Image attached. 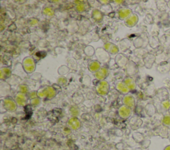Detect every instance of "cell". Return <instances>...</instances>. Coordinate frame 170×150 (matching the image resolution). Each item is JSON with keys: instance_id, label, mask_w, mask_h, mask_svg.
<instances>
[{"instance_id": "obj_1", "label": "cell", "mask_w": 170, "mask_h": 150, "mask_svg": "<svg viewBox=\"0 0 170 150\" xmlns=\"http://www.w3.org/2000/svg\"><path fill=\"white\" fill-rule=\"evenodd\" d=\"M156 95L159 99V101L163 102L164 101L169 99V91L165 87H162L157 90Z\"/></svg>"}, {"instance_id": "obj_2", "label": "cell", "mask_w": 170, "mask_h": 150, "mask_svg": "<svg viewBox=\"0 0 170 150\" xmlns=\"http://www.w3.org/2000/svg\"><path fill=\"white\" fill-rule=\"evenodd\" d=\"M157 134L163 138H169L170 137V128L164 126V125H162L160 127H159L158 130H157Z\"/></svg>"}, {"instance_id": "obj_3", "label": "cell", "mask_w": 170, "mask_h": 150, "mask_svg": "<svg viewBox=\"0 0 170 150\" xmlns=\"http://www.w3.org/2000/svg\"><path fill=\"white\" fill-rule=\"evenodd\" d=\"M157 71L161 74H167L170 71V62L168 61L162 62L157 67Z\"/></svg>"}, {"instance_id": "obj_4", "label": "cell", "mask_w": 170, "mask_h": 150, "mask_svg": "<svg viewBox=\"0 0 170 150\" xmlns=\"http://www.w3.org/2000/svg\"><path fill=\"white\" fill-rule=\"evenodd\" d=\"M156 57L154 54H148L146 55L144 58V64L147 68H151L154 64V62H156Z\"/></svg>"}, {"instance_id": "obj_5", "label": "cell", "mask_w": 170, "mask_h": 150, "mask_svg": "<svg viewBox=\"0 0 170 150\" xmlns=\"http://www.w3.org/2000/svg\"><path fill=\"white\" fill-rule=\"evenodd\" d=\"M160 41L161 46L164 47V48H169L170 47V34L165 33L159 39Z\"/></svg>"}, {"instance_id": "obj_6", "label": "cell", "mask_w": 170, "mask_h": 150, "mask_svg": "<svg viewBox=\"0 0 170 150\" xmlns=\"http://www.w3.org/2000/svg\"><path fill=\"white\" fill-rule=\"evenodd\" d=\"M156 3L157 8L159 10V12H166L167 9H168V6H167V3L166 1H164V0H159V1H156Z\"/></svg>"}, {"instance_id": "obj_7", "label": "cell", "mask_w": 170, "mask_h": 150, "mask_svg": "<svg viewBox=\"0 0 170 150\" xmlns=\"http://www.w3.org/2000/svg\"><path fill=\"white\" fill-rule=\"evenodd\" d=\"M149 44L153 48H158L159 46H161L159 39L157 36H152V39L149 40Z\"/></svg>"}, {"instance_id": "obj_8", "label": "cell", "mask_w": 170, "mask_h": 150, "mask_svg": "<svg viewBox=\"0 0 170 150\" xmlns=\"http://www.w3.org/2000/svg\"><path fill=\"white\" fill-rule=\"evenodd\" d=\"M162 124L164 125V126L169 127L170 128V115L168 114H166L165 116L163 117L162 118Z\"/></svg>"}, {"instance_id": "obj_9", "label": "cell", "mask_w": 170, "mask_h": 150, "mask_svg": "<svg viewBox=\"0 0 170 150\" xmlns=\"http://www.w3.org/2000/svg\"><path fill=\"white\" fill-rule=\"evenodd\" d=\"M159 19L160 20L161 22H164L165 21L169 19V14L167 12H159Z\"/></svg>"}, {"instance_id": "obj_10", "label": "cell", "mask_w": 170, "mask_h": 150, "mask_svg": "<svg viewBox=\"0 0 170 150\" xmlns=\"http://www.w3.org/2000/svg\"><path fill=\"white\" fill-rule=\"evenodd\" d=\"M147 114H148L149 116H152V115H154L155 113H156V108H155L154 105L153 104H148V105L147 106Z\"/></svg>"}, {"instance_id": "obj_11", "label": "cell", "mask_w": 170, "mask_h": 150, "mask_svg": "<svg viewBox=\"0 0 170 150\" xmlns=\"http://www.w3.org/2000/svg\"><path fill=\"white\" fill-rule=\"evenodd\" d=\"M161 104L162 108L165 109V111H168L170 108V100H166V101H164L163 102H161Z\"/></svg>"}, {"instance_id": "obj_12", "label": "cell", "mask_w": 170, "mask_h": 150, "mask_svg": "<svg viewBox=\"0 0 170 150\" xmlns=\"http://www.w3.org/2000/svg\"><path fill=\"white\" fill-rule=\"evenodd\" d=\"M163 83L164 85V87L167 89H170V78H166L164 79Z\"/></svg>"}, {"instance_id": "obj_13", "label": "cell", "mask_w": 170, "mask_h": 150, "mask_svg": "<svg viewBox=\"0 0 170 150\" xmlns=\"http://www.w3.org/2000/svg\"><path fill=\"white\" fill-rule=\"evenodd\" d=\"M166 33L170 34V27H169V28H167V30H166Z\"/></svg>"}, {"instance_id": "obj_14", "label": "cell", "mask_w": 170, "mask_h": 150, "mask_svg": "<svg viewBox=\"0 0 170 150\" xmlns=\"http://www.w3.org/2000/svg\"><path fill=\"white\" fill-rule=\"evenodd\" d=\"M164 150H170V145H169V146H167L165 147Z\"/></svg>"}, {"instance_id": "obj_15", "label": "cell", "mask_w": 170, "mask_h": 150, "mask_svg": "<svg viewBox=\"0 0 170 150\" xmlns=\"http://www.w3.org/2000/svg\"><path fill=\"white\" fill-rule=\"evenodd\" d=\"M167 6H168V9H170V0L168 1H167Z\"/></svg>"}, {"instance_id": "obj_16", "label": "cell", "mask_w": 170, "mask_h": 150, "mask_svg": "<svg viewBox=\"0 0 170 150\" xmlns=\"http://www.w3.org/2000/svg\"><path fill=\"white\" fill-rule=\"evenodd\" d=\"M167 112H168V114L170 115V108H169V109L168 110V111H167Z\"/></svg>"}, {"instance_id": "obj_17", "label": "cell", "mask_w": 170, "mask_h": 150, "mask_svg": "<svg viewBox=\"0 0 170 150\" xmlns=\"http://www.w3.org/2000/svg\"><path fill=\"white\" fill-rule=\"evenodd\" d=\"M169 93H170V89H169Z\"/></svg>"}]
</instances>
